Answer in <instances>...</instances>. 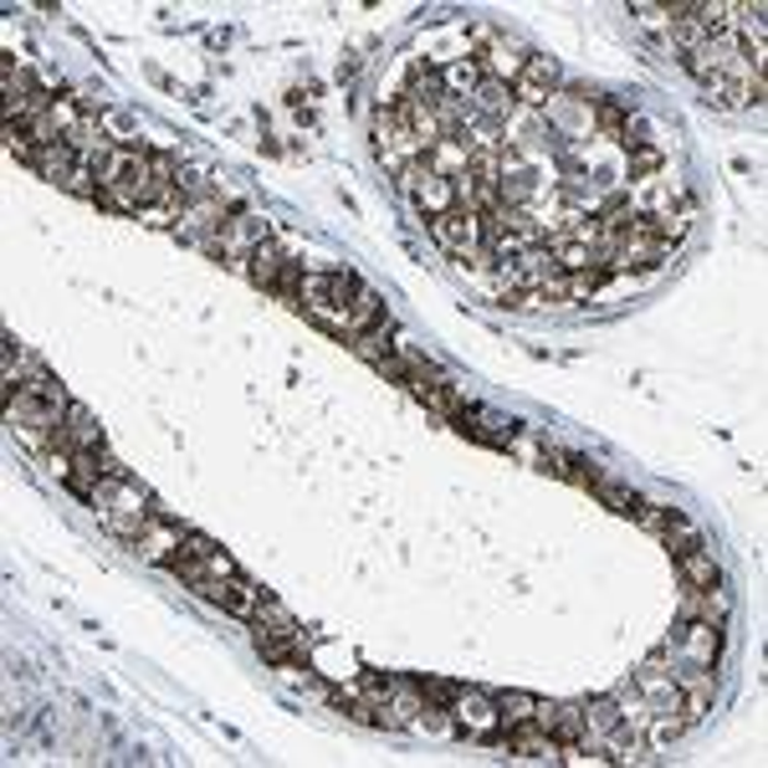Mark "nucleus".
<instances>
[{"label": "nucleus", "instance_id": "4be33fe9", "mask_svg": "<svg viewBox=\"0 0 768 768\" xmlns=\"http://www.w3.org/2000/svg\"><path fill=\"white\" fill-rule=\"evenodd\" d=\"M600 129H604V134H620V129H625V113L610 108V103H600Z\"/></svg>", "mask_w": 768, "mask_h": 768}, {"label": "nucleus", "instance_id": "9b49d317", "mask_svg": "<svg viewBox=\"0 0 768 768\" xmlns=\"http://www.w3.org/2000/svg\"><path fill=\"white\" fill-rule=\"evenodd\" d=\"M676 568H682L686 585H697V589L722 585V564H718V553L707 549V543H697V549H682V553H676Z\"/></svg>", "mask_w": 768, "mask_h": 768}, {"label": "nucleus", "instance_id": "6ab92c4d", "mask_svg": "<svg viewBox=\"0 0 768 768\" xmlns=\"http://www.w3.org/2000/svg\"><path fill=\"white\" fill-rule=\"evenodd\" d=\"M661 159H667V154L656 149V144H635V149H631V175H635V180H651L656 169H661Z\"/></svg>", "mask_w": 768, "mask_h": 768}, {"label": "nucleus", "instance_id": "39448f33", "mask_svg": "<svg viewBox=\"0 0 768 768\" xmlns=\"http://www.w3.org/2000/svg\"><path fill=\"white\" fill-rule=\"evenodd\" d=\"M553 83H559V62L553 57H528L523 77L513 83V98H518V108H538L543 113V103L553 98Z\"/></svg>", "mask_w": 768, "mask_h": 768}, {"label": "nucleus", "instance_id": "f257e3e1", "mask_svg": "<svg viewBox=\"0 0 768 768\" xmlns=\"http://www.w3.org/2000/svg\"><path fill=\"white\" fill-rule=\"evenodd\" d=\"M93 513H98V523L108 528L113 538H123V543H134L144 528H149V492L144 487H134L129 477H103V487L93 492Z\"/></svg>", "mask_w": 768, "mask_h": 768}, {"label": "nucleus", "instance_id": "6e6552de", "mask_svg": "<svg viewBox=\"0 0 768 768\" xmlns=\"http://www.w3.org/2000/svg\"><path fill=\"white\" fill-rule=\"evenodd\" d=\"M467 108H471V118H482V123H507V113H513L518 103H513V87H507V83H497V77H482V83H477V93L467 98Z\"/></svg>", "mask_w": 768, "mask_h": 768}, {"label": "nucleus", "instance_id": "1a4fd4ad", "mask_svg": "<svg viewBox=\"0 0 768 768\" xmlns=\"http://www.w3.org/2000/svg\"><path fill=\"white\" fill-rule=\"evenodd\" d=\"M507 748H513V758H564V748H559V737L549 733V728H538V722H523V728H513L507 733Z\"/></svg>", "mask_w": 768, "mask_h": 768}, {"label": "nucleus", "instance_id": "dca6fc26", "mask_svg": "<svg viewBox=\"0 0 768 768\" xmlns=\"http://www.w3.org/2000/svg\"><path fill=\"white\" fill-rule=\"evenodd\" d=\"M247 272H251V277H256L262 287H277V283H283V272H287V262L277 256V247H267V241H262V247L247 256Z\"/></svg>", "mask_w": 768, "mask_h": 768}, {"label": "nucleus", "instance_id": "412c9836", "mask_svg": "<svg viewBox=\"0 0 768 768\" xmlns=\"http://www.w3.org/2000/svg\"><path fill=\"white\" fill-rule=\"evenodd\" d=\"M456 686H461V682H420V692H425V701H435V707H446V701L456 697Z\"/></svg>", "mask_w": 768, "mask_h": 768}, {"label": "nucleus", "instance_id": "423d86ee", "mask_svg": "<svg viewBox=\"0 0 768 768\" xmlns=\"http://www.w3.org/2000/svg\"><path fill=\"white\" fill-rule=\"evenodd\" d=\"M682 620H707V625H728V615H733V595L722 585H707V589H697V585H686V595H682Z\"/></svg>", "mask_w": 768, "mask_h": 768}, {"label": "nucleus", "instance_id": "aec40b11", "mask_svg": "<svg viewBox=\"0 0 768 768\" xmlns=\"http://www.w3.org/2000/svg\"><path fill=\"white\" fill-rule=\"evenodd\" d=\"M595 492H600L604 502H615V513H640V497L635 492H625V487H610V482H595Z\"/></svg>", "mask_w": 768, "mask_h": 768}, {"label": "nucleus", "instance_id": "0eeeda50", "mask_svg": "<svg viewBox=\"0 0 768 768\" xmlns=\"http://www.w3.org/2000/svg\"><path fill=\"white\" fill-rule=\"evenodd\" d=\"M180 543H184V528L180 523H159V518H149V528L134 538V553L144 559V564H175V553H180Z\"/></svg>", "mask_w": 768, "mask_h": 768}, {"label": "nucleus", "instance_id": "ddd939ff", "mask_svg": "<svg viewBox=\"0 0 768 768\" xmlns=\"http://www.w3.org/2000/svg\"><path fill=\"white\" fill-rule=\"evenodd\" d=\"M549 733L559 737V748H585V707L579 701H553Z\"/></svg>", "mask_w": 768, "mask_h": 768}, {"label": "nucleus", "instance_id": "f8f14e48", "mask_svg": "<svg viewBox=\"0 0 768 768\" xmlns=\"http://www.w3.org/2000/svg\"><path fill=\"white\" fill-rule=\"evenodd\" d=\"M410 201L420 205V211H425V216H446V211H456V180H441V175H425V180L416 184V195H410Z\"/></svg>", "mask_w": 768, "mask_h": 768}, {"label": "nucleus", "instance_id": "f3484780", "mask_svg": "<svg viewBox=\"0 0 768 768\" xmlns=\"http://www.w3.org/2000/svg\"><path fill=\"white\" fill-rule=\"evenodd\" d=\"M477 83H482V68H477L471 57H467V62H456V68L446 72V93H452V98H461V93L471 98V93H477Z\"/></svg>", "mask_w": 768, "mask_h": 768}, {"label": "nucleus", "instance_id": "20e7f679", "mask_svg": "<svg viewBox=\"0 0 768 768\" xmlns=\"http://www.w3.org/2000/svg\"><path fill=\"white\" fill-rule=\"evenodd\" d=\"M190 589H195L205 604H220L226 615H241V620H251L256 604H262V589L247 585L241 574H231V579H201V585H190Z\"/></svg>", "mask_w": 768, "mask_h": 768}, {"label": "nucleus", "instance_id": "7ed1b4c3", "mask_svg": "<svg viewBox=\"0 0 768 768\" xmlns=\"http://www.w3.org/2000/svg\"><path fill=\"white\" fill-rule=\"evenodd\" d=\"M452 712V728L467 737H497L502 718H497V697H487L482 686H456V697L446 701Z\"/></svg>", "mask_w": 768, "mask_h": 768}, {"label": "nucleus", "instance_id": "2eb2a0df", "mask_svg": "<svg viewBox=\"0 0 768 768\" xmlns=\"http://www.w3.org/2000/svg\"><path fill=\"white\" fill-rule=\"evenodd\" d=\"M533 712H538V697H528V692H502V697H497L502 733H513V728H523V722H533Z\"/></svg>", "mask_w": 768, "mask_h": 768}, {"label": "nucleus", "instance_id": "4468645a", "mask_svg": "<svg viewBox=\"0 0 768 768\" xmlns=\"http://www.w3.org/2000/svg\"><path fill=\"white\" fill-rule=\"evenodd\" d=\"M523 68H528V57H523L513 41H502V36H492V57H487V77H497V83H518Z\"/></svg>", "mask_w": 768, "mask_h": 768}, {"label": "nucleus", "instance_id": "9d476101", "mask_svg": "<svg viewBox=\"0 0 768 768\" xmlns=\"http://www.w3.org/2000/svg\"><path fill=\"white\" fill-rule=\"evenodd\" d=\"M579 707H585V748H600L604 753V737L620 728L615 697H589V701H579Z\"/></svg>", "mask_w": 768, "mask_h": 768}, {"label": "nucleus", "instance_id": "f03ea898", "mask_svg": "<svg viewBox=\"0 0 768 768\" xmlns=\"http://www.w3.org/2000/svg\"><path fill=\"white\" fill-rule=\"evenodd\" d=\"M661 651L671 656V667H692V671H712L722 656V625L707 620H682V631L671 635Z\"/></svg>", "mask_w": 768, "mask_h": 768}, {"label": "nucleus", "instance_id": "a211bd4d", "mask_svg": "<svg viewBox=\"0 0 768 768\" xmlns=\"http://www.w3.org/2000/svg\"><path fill=\"white\" fill-rule=\"evenodd\" d=\"M600 283H604V272H595V267L568 272V277H564V292H568V302H579V298H589V292H600Z\"/></svg>", "mask_w": 768, "mask_h": 768}]
</instances>
